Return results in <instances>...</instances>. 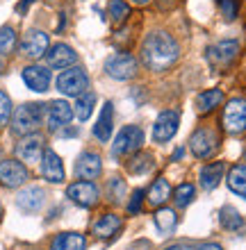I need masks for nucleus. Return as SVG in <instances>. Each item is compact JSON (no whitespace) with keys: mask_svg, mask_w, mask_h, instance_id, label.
Returning a JSON list of instances; mask_svg holds the SVG:
<instances>
[{"mask_svg":"<svg viewBox=\"0 0 246 250\" xmlns=\"http://www.w3.org/2000/svg\"><path fill=\"white\" fill-rule=\"evenodd\" d=\"M126 196V182L121 178H112L107 182V198L112 203H121V198Z\"/></svg>","mask_w":246,"mask_h":250,"instance_id":"72a5a7b5","label":"nucleus"},{"mask_svg":"<svg viewBox=\"0 0 246 250\" xmlns=\"http://www.w3.org/2000/svg\"><path fill=\"white\" fill-rule=\"evenodd\" d=\"M62 134H64V137H75V134H78V130H64Z\"/></svg>","mask_w":246,"mask_h":250,"instance_id":"79ce46f5","label":"nucleus"},{"mask_svg":"<svg viewBox=\"0 0 246 250\" xmlns=\"http://www.w3.org/2000/svg\"><path fill=\"white\" fill-rule=\"evenodd\" d=\"M219 148V132L212 130V127H199V130L192 132L189 137V150H192L194 157L199 159H207L212 157Z\"/></svg>","mask_w":246,"mask_h":250,"instance_id":"423d86ee","label":"nucleus"},{"mask_svg":"<svg viewBox=\"0 0 246 250\" xmlns=\"http://www.w3.org/2000/svg\"><path fill=\"white\" fill-rule=\"evenodd\" d=\"M44 203H46V193L41 187H25L16 196V207L25 214H37L44 207Z\"/></svg>","mask_w":246,"mask_h":250,"instance_id":"f3484780","label":"nucleus"},{"mask_svg":"<svg viewBox=\"0 0 246 250\" xmlns=\"http://www.w3.org/2000/svg\"><path fill=\"white\" fill-rule=\"evenodd\" d=\"M196 250H224L221 246H217V244H203V246H199Z\"/></svg>","mask_w":246,"mask_h":250,"instance_id":"ea45409f","label":"nucleus"},{"mask_svg":"<svg viewBox=\"0 0 246 250\" xmlns=\"http://www.w3.org/2000/svg\"><path fill=\"white\" fill-rule=\"evenodd\" d=\"M144 198H146V191L144 189L134 191L133 198H130V203H128V211H130V214H137V211L141 209V205H144Z\"/></svg>","mask_w":246,"mask_h":250,"instance_id":"e433bc0d","label":"nucleus"},{"mask_svg":"<svg viewBox=\"0 0 246 250\" xmlns=\"http://www.w3.org/2000/svg\"><path fill=\"white\" fill-rule=\"evenodd\" d=\"M134 2H137V5H146L148 0H134Z\"/></svg>","mask_w":246,"mask_h":250,"instance_id":"37998d69","label":"nucleus"},{"mask_svg":"<svg viewBox=\"0 0 246 250\" xmlns=\"http://www.w3.org/2000/svg\"><path fill=\"white\" fill-rule=\"evenodd\" d=\"M16 46V32H14V27L5 25L0 27V55H9Z\"/></svg>","mask_w":246,"mask_h":250,"instance_id":"473e14b6","label":"nucleus"},{"mask_svg":"<svg viewBox=\"0 0 246 250\" xmlns=\"http://www.w3.org/2000/svg\"><path fill=\"white\" fill-rule=\"evenodd\" d=\"M141 146H144V130H141L139 125H126V127H121L119 134L114 137L112 157L119 159V157L134 155V152L141 150Z\"/></svg>","mask_w":246,"mask_h":250,"instance_id":"7ed1b4c3","label":"nucleus"},{"mask_svg":"<svg viewBox=\"0 0 246 250\" xmlns=\"http://www.w3.org/2000/svg\"><path fill=\"white\" fill-rule=\"evenodd\" d=\"M9 119H12V100L0 89V125H7Z\"/></svg>","mask_w":246,"mask_h":250,"instance_id":"c9c22d12","label":"nucleus"},{"mask_svg":"<svg viewBox=\"0 0 246 250\" xmlns=\"http://www.w3.org/2000/svg\"><path fill=\"white\" fill-rule=\"evenodd\" d=\"M194 198H196V189H194V185H189V182H182V185H178L176 191H173V203H176V207H180V209L187 207Z\"/></svg>","mask_w":246,"mask_h":250,"instance_id":"2f4dec72","label":"nucleus"},{"mask_svg":"<svg viewBox=\"0 0 246 250\" xmlns=\"http://www.w3.org/2000/svg\"><path fill=\"white\" fill-rule=\"evenodd\" d=\"M21 53L30 60H39L48 53V34L44 30H27L21 41Z\"/></svg>","mask_w":246,"mask_h":250,"instance_id":"4468645a","label":"nucleus"},{"mask_svg":"<svg viewBox=\"0 0 246 250\" xmlns=\"http://www.w3.org/2000/svg\"><path fill=\"white\" fill-rule=\"evenodd\" d=\"M85 248H87V239L80 232H62L50 244V250H85Z\"/></svg>","mask_w":246,"mask_h":250,"instance_id":"b1692460","label":"nucleus"},{"mask_svg":"<svg viewBox=\"0 0 246 250\" xmlns=\"http://www.w3.org/2000/svg\"><path fill=\"white\" fill-rule=\"evenodd\" d=\"M107 14H110V21H112L114 25H123L128 21V16H130V5H128L126 0H110Z\"/></svg>","mask_w":246,"mask_h":250,"instance_id":"7c9ffc66","label":"nucleus"},{"mask_svg":"<svg viewBox=\"0 0 246 250\" xmlns=\"http://www.w3.org/2000/svg\"><path fill=\"white\" fill-rule=\"evenodd\" d=\"M169 198H171V187H169V182H166L164 178H157L153 185H151V189L146 191V200L153 205V207H162Z\"/></svg>","mask_w":246,"mask_h":250,"instance_id":"a878e982","label":"nucleus"},{"mask_svg":"<svg viewBox=\"0 0 246 250\" xmlns=\"http://www.w3.org/2000/svg\"><path fill=\"white\" fill-rule=\"evenodd\" d=\"M219 223L221 228H226V230H240L242 225H244V218H242V214L235 207H230V205H226V207H221L219 211Z\"/></svg>","mask_w":246,"mask_h":250,"instance_id":"c756f323","label":"nucleus"},{"mask_svg":"<svg viewBox=\"0 0 246 250\" xmlns=\"http://www.w3.org/2000/svg\"><path fill=\"white\" fill-rule=\"evenodd\" d=\"M0 218H2V203H0Z\"/></svg>","mask_w":246,"mask_h":250,"instance_id":"c03bdc74","label":"nucleus"},{"mask_svg":"<svg viewBox=\"0 0 246 250\" xmlns=\"http://www.w3.org/2000/svg\"><path fill=\"white\" fill-rule=\"evenodd\" d=\"M182 155H185V150H182V148H178V150L173 152V162H176V159H182Z\"/></svg>","mask_w":246,"mask_h":250,"instance_id":"a19ab883","label":"nucleus"},{"mask_svg":"<svg viewBox=\"0 0 246 250\" xmlns=\"http://www.w3.org/2000/svg\"><path fill=\"white\" fill-rule=\"evenodd\" d=\"M221 103H224V91H221V89H205V91H201L199 96L194 98V105H196V112L199 114L214 112Z\"/></svg>","mask_w":246,"mask_h":250,"instance_id":"5701e85b","label":"nucleus"},{"mask_svg":"<svg viewBox=\"0 0 246 250\" xmlns=\"http://www.w3.org/2000/svg\"><path fill=\"white\" fill-rule=\"evenodd\" d=\"M34 0H21L19 5H16V12H25L27 9V5H32Z\"/></svg>","mask_w":246,"mask_h":250,"instance_id":"58836bf2","label":"nucleus"},{"mask_svg":"<svg viewBox=\"0 0 246 250\" xmlns=\"http://www.w3.org/2000/svg\"><path fill=\"white\" fill-rule=\"evenodd\" d=\"M153 155L151 152H134L133 157H130V162H128V171L133 173V175H146L148 171H153Z\"/></svg>","mask_w":246,"mask_h":250,"instance_id":"bb28decb","label":"nucleus"},{"mask_svg":"<svg viewBox=\"0 0 246 250\" xmlns=\"http://www.w3.org/2000/svg\"><path fill=\"white\" fill-rule=\"evenodd\" d=\"M71 119H73V107L67 100H53L46 105V123L50 132H57L60 127L68 125Z\"/></svg>","mask_w":246,"mask_h":250,"instance_id":"ddd939ff","label":"nucleus"},{"mask_svg":"<svg viewBox=\"0 0 246 250\" xmlns=\"http://www.w3.org/2000/svg\"><path fill=\"white\" fill-rule=\"evenodd\" d=\"M180 125V112L178 109H164V112L157 114L153 125V141L155 144H166L176 137Z\"/></svg>","mask_w":246,"mask_h":250,"instance_id":"1a4fd4ad","label":"nucleus"},{"mask_svg":"<svg viewBox=\"0 0 246 250\" xmlns=\"http://www.w3.org/2000/svg\"><path fill=\"white\" fill-rule=\"evenodd\" d=\"M93 107H96V93L85 91L82 96H78L73 107V114L78 116V121H89V116L93 114Z\"/></svg>","mask_w":246,"mask_h":250,"instance_id":"c85d7f7f","label":"nucleus"},{"mask_svg":"<svg viewBox=\"0 0 246 250\" xmlns=\"http://www.w3.org/2000/svg\"><path fill=\"white\" fill-rule=\"evenodd\" d=\"M46 60L50 68H71L78 62V55L71 46L67 43H55L50 50L46 53Z\"/></svg>","mask_w":246,"mask_h":250,"instance_id":"aec40b11","label":"nucleus"},{"mask_svg":"<svg viewBox=\"0 0 246 250\" xmlns=\"http://www.w3.org/2000/svg\"><path fill=\"white\" fill-rule=\"evenodd\" d=\"M180 60V46L164 30H155L141 41V62L148 71L164 73Z\"/></svg>","mask_w":246,"mask_h":250,"instance_id":"f257e3e1","label":"nucleus"},{"mask_svg":"<svg viewBox=\"0 0 246 250\" xmlns=\"http://www.w3.org/2000/svg\"><path fill=\"white\" fill-rule=\"evenodd\" d=\"M41 175L48 180V182H53V185H60L64 182V164H62L60 155L55 150H44L41 155Z\"/></svg>","mask_w":246,"mask_h":250,"instance_id":"a211bd4d","label":"nucleus"},{"mask_svg":"<svg viewBox=\"0 0 246 250\" xmlns=\"http://www.w3.org/2000/svg\"><path fill=\"white\" fill-rule=\"evenodd\" d=\"M89 89V75L85 73V68L80 66H71V68H64L57 78V91L64 93V96H82V93Z\"/></svg>","mask_w":246,"mask_h":250,"instance_id":"20e7f679","label":"nucleus"},{"mask_svg":"<svg viewBox=\"0 0 246 250\" xmlns=\"http://www.w3.org/2000/svg\"><path fill=\"white\" fill-rule=\"evenodd\" d=\"M16 159L23 162V164H37L41 162V155H44V137L41 134H27L16 144Z\"/></svg>","mask_w":246,"mask_h":250,"instance_id":"9b49d317","label":"nucleus"},{"mask_svg":"<svg viewBox=\"0 0 246 250\" xmlns=\"http://www.w3.org/2000/svg\"><path fill=\"white\" fill-rule=\"evenodd\" d=\"M237 55H240V43L237 41H219V43L207 48L205 57L214 71H226L228 66H233Z\"/></svg>","mask_w":246,"mask_h":250,"instance_id":"0eeeda50","label":"nucleus"},{"mask_svg":"<svg viewBox=\"0 0 246 250\" xmlns=\"http://www.w3.org/2000/svg\"><path fill=\"white\" fill-rule=\"evenodd\" d=\"M103 171V159H100L98 152L93 150H85L75 162V175L80 180H96Z\"/></svg>","mask_w":246,"mask_h":250,"instance_id":"dca6fc26","label":"nucleus"},{"mask_svg":"<svg viewBox=\"0 0 246 250\" xmlns=\"http://www.w3.org/2000/svg\"><path fill=\"white\" fill-rule=\"evenodd\" d=\"M155 228L162 232V234H171L178 225V216H176V209H166V207H160L155 211Z\"/></svg>","mask_w":246,"mask_h":250,"instance_id":"cd10ccee","label":"nucleus"},{"mask_svg":"<svg viewBox=\"0 0 246 250\" xmlns=\"http://www.w3.org/2000/svg\"><path fill=\"white\" fill-rule=\"evenodd\" d=\"M226 182H228V189L246 200V164H235L228 171Z\"/></svg>","mask_w":246,"mask_h":250,"instance_id":"393cba45","label":"nucleus"},{"mask_svg":"<svg viewBox=\"0 0 246 250\" xmlns=\"http://www.w3.org/2000/svg\"><path fill=\"white\" fill-rule=\"evenodd\" d=\"M164 250H196V248L189 244H173V246H166Z\"/></svg>","mask_w":246,"mask_h":250,"instance_id":"4c0bfd02","label":"nucleus"},{"mask_svg":"<svg viewBox=\"0 0 246 250\" xmlns=\"http://www.w3.org/2000/svg\"><path fill=\"white\" fill-rule=\"evenodd\" d=\"M21 78L25 82V86L30 91H37V93H44L48 91L50 86V71L46 66H39V64H30L21 71Z\"/></svg>","mask_w":246,"mask_h":250,"instance_id":"2eb2a0df","label":"nucleus"},{"mask_svg":"<svg viewBox=\"0 0 246 250\" xmlns=\"http://www.w3.org/2000/svg\"><path fill=\"white\" fill-rule=\"evenodd\" d=\"M224 171H226V166L224 162H212V164H207L201 168L199 173V180H201V187L205 191H214L219 187L221 178H224Z\"/></svg>","mask_w":246,"mask_h":250,"instance_id":"4be33fe9","label":"nucleus"},{"mask_svg":"<svg viewBox=\"0 0 246 250\" xmlns=\"http://www.w3.org/2000/svg\"><path fill=\"white\" fill-rule=\"evenodd\" d=\"M67 196H68V200L75 203L78 207L89 209V207H93V205L98 203L100 191H98V187L93 185V182H89V180H78L73 185H68Z\"/></svg>","mask_w":246,"mask_h":250,"instance_id":"9d476101","label":"nucleus"},{"mask_svg":"<svg viewBox=\"0 0 246 250\" xmlns=\"http://www.w3.org/2000/svg\"><path fill=\"white\" fill-rule=\"evenodd\" d=\"M137 71H139V62L134 60L130 53H114L105 62V73L112 80H119V82L133 80L137 75Z\"/></svg>","mask_w":246,"mask_h":250,"instance_id":"39448f33","label":"nucleus"},{"mask_svg":"<svg viewBox=\"0 0 246 250\" xmlns=\"http://www.w3.org/2000/svg\"><path fill=\"white\" fill-rule=\"evenodd\" d=\"M221 125L228 134H242L246 130V100L244 98H233L228 100L224 107V119Z\"/></svg>","mask_w":246,"mask_h":250,"instance_id":"6e6552de","label":"nucleus"},{"mask_svg":"<svg viewBox=\"0 0 246 250\" xmlns=\"http://www.w3.org/2000/svg\"><path fill=\"white\" fill-rule=\"evenodd\" d=\"M44 116H46V105H41V103H25V105H21L14 112L12 132L16 137L34 134L41 127V123H44Z\"/></svg>","mask_w":246,"mask_h":250,"instance_id":"f03ea898","label":"nucleus"},{"mask_svg":"<svg viewBox=\"0 0 246 250\" xmlns=\"http://www.w3.org/2000/svg\"><path fill=\"white\" fill-rule=\"evenodd\" d=\"M27 180V168L19 159H2L0 162V185L7 189H16Z\"/></svg>","mask_w":246,"mask_h":250,"instance_id":"f8f14e48","label":"nucleus"},{"mask_svg":"<svg viewBox=\"0 0 246 250\" xmlns=\"http://www.w3.org/2000/svg\"><path fill=\"white\" fill-rule=\"evenodd\" d=\"M123 228V221H121V216H116V214H103V216H98L96 221H93L91 225V234L98 239H114L116 237V232Z\"/></svg>","mask_w":246,"mask_h":250,"instance_id":"6ab92c4d","label":"nucleus"},{"mask_svg":"<svg viewBox=\"0 0 246 250\" xmlns=\"http://www.w3.org/2000/svg\"><path fill=\"white\" fill-rule=\"evenodd\" d=\"M112 130H114V109H112V103H105L103 109H100V116L93 125V137L105 144L107 139L112 137Z\"/></svg>","mask_w":246,"mask_h":250,"instance_id":"412c9836","label":"nucleus"},{"mask_svg":"<svg viewBox=\"0 0 246 250\" xmlns=\"http://www.w3.org/2000/svg\"><path fill=\"white\" fill-rule=\"evenodd\" d=\"M219 9L221 16L226 21L237 19V12H240V0H219Z\"/></svg>","mask_w":246,"mask_h":250,"instance_id":"f704fd0d","label":"nucleus"}]
</instances>
